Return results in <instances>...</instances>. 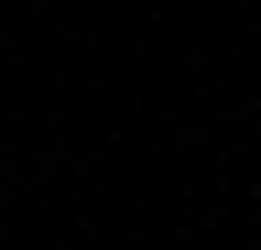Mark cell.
Listing matches in <instances>:
<instances>
[]
</instances>
